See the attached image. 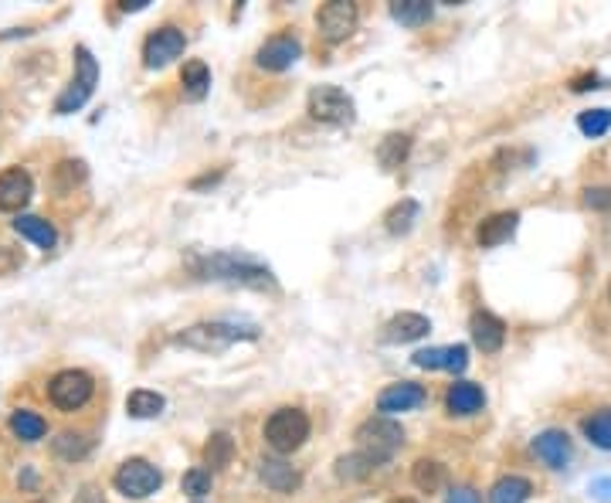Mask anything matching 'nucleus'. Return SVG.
I'll list each match as a JSON object with an SVG mask.
<instances>
[{
  "label": "nucleus",
  "mask_w": 611,
  "mask_h": 503,
  "mask_svg": "<svg viewBox=\"0 0 611 503\" xmlns=\"http://www.w3.org/2000/svg\"><path fill=\"white\" fill-rule=\"evenodd\" d=\"M197 279H228V283H248V286H269L272 272L255 262L252 255H238V252H218V255H204L194 262Z\"/></svg>",
  "instance_id": "1"
},
{
  "label": "nucleus",
  "mask_w": 611,
  "mask_h": 503,
  "mask_svg": "<svg viewBox=\"0 0 611 503\" xmlns=\"http://www.w3.org/2000/svg\"><path fill=\"white\" fill-rule=\"evenodd\" d=\"M533 453H537L540 463L550 466V470H564V466L571 463V439H567V432L561 429H547L533 439Z\"/></svg>",
  "instance_id": "14"
},
{
  "label": "nucleus",
  "mask_w": 611,
  "mask_h": 503,
  "mask_svg": "<svg viewBox=\"0 0 611 503\" xmlns=\"http://www.w3.org/2000/svg\"><path fill=\"white\" fill-rule=\"evenodd\" d=\"M14 232L24 235V238H31L38 249H55V242H58L55 225L45 221V218H38V215H17L14 218Z\"/></svg>",
  "instance_id": "21"
},
{
  "label": "nucleus",
  "mask_w": 611,
  "mask_h": 503,
  "mask_svg": "<svg viewBox=\"0 0 611 503\" xmlns=\"http://www.w3.org/2000/svg\"><path fill=\"white\" fill-rule=\"evenodd\" d=\"M258 476L265 480V487L275 490V493H292L303 483V476H299L286 459H262V466H258Z\"/></svg>",
  "instance_id": "20"
},
{
  "label": "nucleus",
  "mask_w": 611,
  "mask_h": 503,
  "mask_svg": "<svg viewBox=\"0 0 611 503\" xmlns=\"http://www.w3.org/2000/svg\"><path fill=\"white\" fill-rule=\"evenodd\" d=\"M309 116H313L316 123L347 126V123H354L357 106L347 92L337 89V85H316V89L309 92Z\"/></svg>",
  "instance_id": "6"
},
{
  "label": "nucleus",
  "mask_w": 611,
  "mask_h": 503,
  "mask_svg": "<svg viewBox=\"0 0 611 503\" xmlns=\"http://www.w3.org/2000/svg\"><path fill=\"white\" fill-rule=\"evenodd\" d=\"M96 82H99V65H96V58H92L89 48L79 45V48H75V79L68 82V89L62 92V96H58L55 113H58V116L79 113L85 102H89L92 89H96Z\"/></svg>",
  "instance_id": "4"
},
{
  "label": "nucleus",
  "mask_w": 611,
  "mask_h": 503,
  "mask_svg": "<svg viewBox=\"0 0 611 503\" xmlns=\"http://www.w3.org/2000/svg\"><path fill=\"white\" fill-rule=\"evenodd\" d=\"M180 85H184V96L187 99H204L208 96V89H211V68L204 65V62H187L184 65V72H180Z\"/></svg>",
  "instance_id": "22"
},
{
  "label": "nucleus",
  "mask_w": 611,
  "mask_h": 503,
  "mask_svg": "<svg viewBox=\"0 0 611 503\" xmlns=\"http://www.w3.org/2000/svg\"><path fill=\"white\" fill-rule=\"evenodd\" d=\"M354 439H357V449H360V453L374 459L377 466H384L387 459H391V456L401 449L404 432H401V425L391 422L387 415H377V419H367L364 425H360Z\"/></svg>",
  "instance_id": "2"
},
{
  "label": "nucleus",
  "mask_w": 611,
  "mask_h": 503,
  "mask_svg": "<svg viewBox=\"0 0 611 503\" xmlns=\"http://www.w3.org/2000/svg\"><path fill=\"white\" fill-rule=\"evenodd\" d=\"M79 503H102V497H99V493L92 490V487H85V490H82V500H79Z\"/></svg>",
  "instance_id": "41"
},
{
  "label": "nucleus",
  "mask_w": 611,
  "mask_h": 503,
  "mask_svg": "<svg viewBox=\"0 0 611 503\" xmlns=\"http://www.w3.org/2000/svg\"><path fill=\"white\" fill-rule=\"evenodd\" d=\"M255 327H238V323H197V327L177 334L180 347H191V351H204V354H218L231 347L235 340H252Z\"/></svg>",
  "instance_id": "3"
},
{
  "label": "nucleus",
  "mask_w": 611,
  "mask_h": 503,
  "mask_svg": "<svg viewBox=\"0 0 611 503\" xmlns=\"http://www.w3.org/2000/svg\"><path fill=\"white\" fill-rule=\"evenodd\" d=\"M146 4H150V0H123L119 7H123V11H143Z\"/></svg>",
  "instance_id": "40"
},
{
  "label": "nucleus",
  "mask_w": 611,
  "mask_h": 503,
  "mask_svg": "<svg viewBox=\"0 0 611 503\" xmlns=\"http://www.w3.org/2000/svg\"><path fill=\"white\" fill-rule=\"evenodd\" d=\"M48 395H51V402H55V408L75 412V408H82L92 398V378L85 371H62L51 378Z\"/></svg>",
  "instance_id": "8"
},
{
  "label": "nucleus",
  "mask_w": 611,
  "mask_h": 503,
  "mask_svg": "<svg viewBox=\"0 0 611 503\" xmlns=\"http://www.w3.org/2000/svg\"><path fill=\"white\" fill-rule=\"evenodd\" d=\"M445 503H483V500H479V493L472 487H452Z\"/></svg>",
  "instance_id": "37"
},
{
  "label": "nucleus",
  "mask_w": 611,
  "mask_h": 503,
  "mask_svg": "<svg viewBox=\"0 0 611 503\" xmlns=\"http://www.w3.org/2000/svg\"><path fill=\"white\" fill-rule=\"evenodd\" d=\"M163 395H157V391H133V395L126 398V412L133 415V419H157V415L163 412Z\"/></svg>",
  "instance_id": "25"
},
{
  "label": "nucleus",
  "mask_w": 611,
  "mask_h": 503,
  "mask_svg": "<svg viewBox=\"0 0 611 503\" xmlns=\"http://www.w3.org/2000/svg\"><path fill=\"white\" fill-rule=\"evenodd\" d=\"M425 388L415 385V381H401V385H391L381 391L377 398V412L384 415H398V412H411V408L425 405Z\"/></svg>",
  "instance_id": "15"
},
{
  "label": "nucleus",
  "mask_w": 611,
  "mask_h": 503,
  "mask_svg": "<svg viewBox=\"0 0 611 503\" xmlns=\"http://www.w3.org/2000/svg\"><path fill=\"white\" fill-rule=\"evenodd\" d=\"M374 470H377V463L370 456L360 453V449H357V453L337 459V476H340V480H367Z\"/></svg>",
  "instance_id": "31"
},
{
  "label": "nucleus",
  "mask_w": 611,
  "mask_h": 503,
  "mask_svg": "<svg viewBox=\"0 0 611 503\" xmlns=\"http://www.w3.org/2000/svg\"><path fill=\"white\" fill-rule=\"evenodd\" d=\"M469 330H472V340H476V347L483 354H496L499 347H503V340H506V323L499 317H493V313H486V310L472 313Z\"/></svg>",
  "instance_id": "16"
},
{
  "label": "nucleus",
  "mask_w": 611,
  "mask_h": 503,
  "mask_svg": "<svg viewBox=\"0 0 611 503\" xmlns=\"http://www.w3.org/2000/svg\"><path fill=\"white\" fill-rule=\"evenodd\" d=\"M608 296H611V283H608Z\"/></svg>",
  "instance_id": "43"
},
{
  "label": "nucleus",
  "mask_w": 611,
  "mask_h": 503,
  "mask_svg": "<svg viewBox=\"0 0 611 503\" xmlns=\"http://www.w3.org/2000/svg\"><path fill=\"white\" fill-rule=\"evenodd\" d=\"M309 439V419L299 408H279L269 422H265V442L275 453H296Z\"/></svg>",
  "instance_id": "5"
},
{
  "label": "nucleus",
  "mask_w": 611,
  "mask_h": 503,
  "mask_svg": "<svg viewBox=\"0 0 611 503\" xmlns=\"http://www.w3.org/2000/svg\"><path fill=\"white\" fill-rule=\"evenodd\" d=\"M231 456H235V442H231L228 432H214L208 449H204V459H208V470H225L231 463Z\"/></svg>",
  "instance_id": "30"
},
{
  "label": "nucleus",
  "mask_w": 611,
  "mask_h": 503,
  "mask_svg": "<svg viewBox=\"0 0 611 503\" xmlns=\"http://www.w3.org/2000/svg\"><path fill=\"white\" fill-rule=\"evenodd\" d=\"M11 432L21 442H38V439H45L48 422L41 419L38 412H31V408H17V412L11 415Z\"/></svg>",
  "instance_id": "23"
},
{
  "label": "nucleus",
  "mask_w": 611,
  "mask_h": 503,
  "mask_svg": "<svg viewBox=\"0 0 611 503\" xmlns=\"http://www.w3.org/2000/svg\"><path fill=\"white\" fill-rule=\"evenodd\" d=\"M316 24H320V34L330 41V45H340V41H347L357 28V7L350 4V0H330V4L320 7Z\"/></svg>",
  "instance_id": "9"
},
{
  "label": "nucleus",
  "mask_w": 611,
  "mask_h": 503,
  "mask_svg": "<svg viewBox=\"0 0 611 503\" xmlns=\"http://www.w3.org/2000/svg\"><path fill=\"white\" fill-rule=\"evenodd\" d=\"M584 204L595 211H608L611 208V187H588V191H584Z\"/></svg>",
  "instance_id": "36"
},
{
  "label": "nucleus",
  "mask_w": 611,
  "mask_h": 503,
  "mask_svg": "<svg viewBox=\"0 0 611 503\" xmlns=\"http://www.w3.org/2000/svg\"><path fill=\"white\" fill-rule=\"evenodd\" d=\"M581 429L598 449H611V408H601V412H595L591 419H584Z\"/></svg>",
  "instance_id": "32"
},
{
  "label": "nucleus",
  "mask_w": 611,
  "mask_h": 503,
  "mask_svg": "<svg viewBox=\"0 0 611 503\" xmlns=\"http://www.w3.org/2000/svg\"><path fill=\"white\" fill-rule=\"evenodd\" d=\"M113 483H116V490L123 493V497L143 500V497H150V493L160 490L163 473L153 463H146V459H126V463L116 470Z\"/></svg>",
  "instance_id": "7"
},
{
  "label": "nucleus",
  "mask_w": 611,
  "mask_h": 503,
  "mask_svg": "<svg viewBox=\"0 0 611 503\" xmlns=\"http://www.w3.org/2000/svg\"><path fill=\"white\" fill-rule=\"evenodd\" d=\"M391 17L404 28H421L432 17V4L428 0H398V4H391Z\"/></svg>",
  "instance_id": "24"
},
{
  "label": "nucleus",
  "mask_w": 611,
  "mask_h": 503,
  "mask_svg": "<svg viewBox=\"0 0 611 503\" xmlns=\"http://www.w3.org/2000/svg\"><path fill=\"white\" fill-rule=\"evenodd\" d=\"M299 55H303L299 38H292V34H275V38H269L262 48H258L255 65L265 68V72H286L289 65L299 62Z\"/></svg>",
  "instance_id": "11"
},
{
  "label": "nucleus",
  "mask_w": 611,
  "mask_h": 503,
  "mask_svg": "<svg viewBox=\"0 0 611 503\" xmlns=\"http://www.w3.org/2000/svg\"><path fill=\"white\" fill-rule=\"evenodd\" d=\"M584 89H601V79H598V75H584V79L574 82V92H584Z\"/></svg>",
  "instance_id": "39"
},
{
  "label": "nucleus",
  "mask_w": 611,
  "mask_h": 503,
  "mask_svg": "<svg viewBox=\"0 0 611 503\" xmlns=\"http://www.w3.org/2000/svg\"><path fill=\"white\" fill-rule=\"evenodd\" d=\"M578 130L584 136H605L611 130V109H588V113H581L578 116Z\"/></svg>",
  "instance_id": "33"
},
{
  "label": "nucleus",
  "mask_w": 611,
  "mask_h": 503,
  "mask_svg": "<svg viewBox=\"0 0 611 503\" xmlns=\"http://www.w3.org/2000/svg\"><path fill=\"white\" fill-rule=\"evenodd\" d=\"M411 480H415V487L421 493H438L445 487V466L435 463V459H418Z\"/></svg>",
  "instance_id": "28"
},
{
  "label": "nucleus",
  "mask_w": 611,
  "mask_h": 503,
  "mask_svg": "<svg viewBox=\"0 0 611 503\" xmlns=\"http://www.w3.org/2000/svg\"><path fill=\"white\" fill-rule=\"evenodd\" d=\"M530 490V480H523V476H503L489 493V503H527Z\"/></svg>",
  "instance_id": "27"
},
{
  "label": "nucleus",
  "mask_w": 611,
  "mask_h": 503,
  "mask_svg": "<svg viewBox=\"0 0 611 503\" xmlns=\"http://www.w3.org/2000/svg\"><path fill=\"white\" fill-rule=\"evenodd\" d=\"M31 194H34V181L28 170L11 167L0 174V211H21L31 201Z\"/></svg>",
  "instance_id": "13"
},
{
  "label": "nucleus",
  "mask_w": 611,
  "mask_h": 503,
  "mask_svg": "<svg viewBox=\"0 0 611 503\" xmlns=\"http://www.w3.org/2000/svg\"><path fill=\"white\" fill-rule=\"evenodd\" d=\"M184 48H187L184 31L174 28V24H167V28L153 31L150 38H146V45H143V65H146V68H163V65L174 62V58L184 55Z\"/></svg>",
  "instance_id": "10"
},
{
  "label": "nucleus",
  "mask_w": 611,
  "mask_h": 503,
  "mask_svg": "<svg viewBox=\"0 0 611 503\" xmlns=\"http://www.w3.org/2000/svg\"><path fill=\"white\" fill-rule=\"evenodd\" d=\"M408 150H411V136L391 133V136H384L381 150H377V160H381L384 170H394V167H401V160L408 157Z\"/></svg>",
  "instance_id": "29"
},
{
  "label": "nucleus",
  "mask_w": 611,
  "mask_h": 503,
  "mask_svg": "<svg viewBox=\"0 0 611 503\" xmlns=\"http://www.w3.org/2000/svg\"><path fill=\"white\" fill-rule=\"evenodd\" d=\"M391 503H418V500H411V497H401V500H391Z\"/></svg>",
  "instance_id": "42"
},
{
  "label": "nucleus",
  "mask_w": 611,
  "mask_h": 503,
  "mask_svg": "<svg viewBox=\"0 0 611 503\" xmlns=\"http://www.w3.org/2000/svg\"><path fill=\"white\" fill-rule=\"evenodd\" d=\"M184 493H191V497H204V493H211V470L184 473Z\"/></svg>",
  "instance_id": "35"
},
{
  "label": "nucleus",
  "mask_w": 611,
  "mask_h": 503,
  "mask_svg": "<svg viewBox=\"0 0 611 503\" xmlns=\"http://www.w3.org/2000/svg\"><path fill=\"white\" fill-rule=\"evenodd\" d=\"M588 493L595 497L598 503H611V480H595L588 487Z\"/></svg>",
  "instance_id": "38"
},
{
  "label": "nucleus",
  "mask_w": 611,
  "mask_h": 503,
  "mask_svg": "<svg viewBox=\"0 0 611 503\" xmlns=\"http://www.w3.org/2000/svg\"><path fill=\"white\" fill-rule=\"evenodd\" d=\"M516 225H520V215H516V211H499V215L486 218L483 225H479L476 238H479V245H483V249H496V245L510 242Z\"/></svg>",
  "instance_id": "18"
},
{
  "label": "nucleus",
  "mask_w": 611,
  "mask_h": 503,
  "mask_svg": "<svg viewBox=\"0 0 611 503\" xmlns=\"http://www.w3.org/2000/svg\"><path fill=\"white\" fill-rule=\"evenodd\" d=\"M85 449H89V442H85L82 436H75V432H62V436L55 439V453L65 456V459L85 456Z\"/></svg>",
  "instance_id": "34"
},
{
  "label": "nucleus",
  "mask_w": 611,
  "mask_h": 503,
  "mask_svg": "<svg viewBox=\"0 0 611 503\" xmlns=\"http://www.w3.org/2000/svg\"><path fill=\"white\" fill-rule=\"evenodd\" d=\"M445 405H449L452 415H476L486 405V391L476 381H455L449 395H445Z\"/></svg>",
  "instance_id": "19"
},
{
  "label": "nucleus",
  "mask_w": 611,
  "mask_h": 503,
  "mask_svg": "<svg viewBox=\"0 0 611 503\" xmlns=\"http://www.w3.org/2000/svg\"><path fill=\"white\" fill-rule=\"evenodd\" d=\"M411 361L425 371H452V374H462L469 368V347L466 344H449V347H425L418 351Z\"/></svg>",
  "instance_id": "12"
},
{
  "label": "nucleus",
  "mask_w": 611,
  "mask_h": 503,
  "mask_svg": "<svg viewBox=\"0 0 611 503\" xmlns=\"http://www.w3.org/2000/svg\"><path fill=\"white\" fill-rule=\"evenodd\" d=\"M432 330V323L428 317H421V313H398L394 320L384 323V334L381 340L384 344H411V340H421Z\"/></svg>",
  "instance_id": "17"
},
{
  "label": "nucleus",
  "mask_w": 611,
  "mask_h": 503,
  "mask_svg": "<svg viewBox=\"0 0 611 503\" xmlns=\"http://www.w3.org/2000/svg\"><path fill=\"white\" fill-rule=\"evenodd\" d=\"M418 201H411V198H404V201H398L394 204L391 211H387L384 215V228L391 235H404V232H411V225H415L418 221Z\"/></svg>",
  "instance_id": "26"
}]
</instances>
